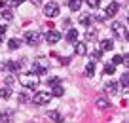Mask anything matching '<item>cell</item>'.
Segmentation results:
<instances>
[{"instance_id":"obj_21","label":"cell","mask_w":129,"mask_h":123,"mask_svg":"<svg viewBox=\"0 0 129 123\" xmlns=\"http://www.w3.org/2000/svg\"><path fill=\"white\" fill-rule=\"evenodd\" d=\"M114 72H116V64L110 63V64H106V66H105V76H112Z\"/></svg>"},{"instance_id":"obj_33","label":"cell","mask_w":129,"mask_h":123,"mask_svg":"<svg viewBox=\"0 0 129 123\" xmlns=\"http://www.w3.org/2000/svg\"><path fill=\"white\" fill-rule=\"evenodd\" d=\"M0 8H4V2H2V0H0Z\"/></svg>"},{"instance_id":"obj_20","label":"cell","mask_w":129,"mask_h":123,"mask_svg":"<svg viewBox=\"0 0 129 123\" xmlns=\"http://www.w3.org/2000/svg\"><path fill=\"white\" fill-rule=\"evenodd\" d=\"M12 117H13L12 112H6V114L0 115V123H10V121H12Z\"/></svg>"},{"instance_id":"obj_24","label":"cell","mask_w":129,"mask_h":123,"mask_svg":"<svg viewBox=\"0 0 129 123\" xmlns=\"http://www.w3.org/2000/svg\"><path fill=\"white\" fill-rule=\"evenodd\" d=\"M91 19H93L91 15H80V23H82V25H85V27L91 23Z\"/></svg>"},{"instance_id":"obj_1","label":"cell","mask_w":129,"mask_h":123,"mask_svg":"<svg viewBox=\"0 0 129 123\" xmlns=\"http://www.w3.org/2000/svg\"><path fill=\"white\" fill-rule=\"evenodd\" d=\"M19 84L23 85V87H27V89H36L38 84H40V79H38V76L34 74V72H28V74L19 76Z\"/></svg>"},{"instance_id":"obj_32","label":"cell","mask_w":129,"mask_h":123,"mask_svg":"<svg viewBox=\"0 0 129 123\" xmlns=\"http://www.w3.org/2000/svg\"><path fill=\"white\" fill-rule=\"evenodd\" d=\"M30 2H32L34 6H40V4H42V0H30Z\"/></svg>"},{"instance_id":"obj_4","label":"cell","mask_w":129,"mask_h":123,"mask_svg":"<svg viewBox=\"0 0 129 123\" xmlns=\"http://www.w3.org/2000/svg\"><path fill=\"white\" fill-rule=\"evenodd\" d=\"M25 40H27L28 46H38V42L42 40V34H40V30H28Z\"/></svg>"},{"instance_id":"obj_2","label":"cell","mask_w":129,"mask_h":123,"mask_svg":"<svg viewBox=\"0 0 129 123\" xmlns=\"http://www.w3.org/2000/svg\"><path fill=\"white\" fill-rule=\"evenodd\" d=\"M32 72L36 76H44L46 72H48V61L46 59H36L32 63Z\"/></svg>"},{"instance_id":"obj_35","label":"cell","mask_w":129,"mask_h":123,"mask_svg":"<svg viewBox=\"0 0 129 123\" xmlns=\"http://www.w3.org/2000/svg\"><path fill=\"white\" fill-rule=\"evenodd\" d=\"M0 46H2V36H0Z\"/></svg>"},{"instance_id":"obj_10","label":"cell","mask_w":129,"mask_h":123,"mask_svg":"<svg viewBox=\"0 0 129 123\" xmlns=\"http://www.w3.org/2000/svg\"><path fill=\"white\" fill-rule=\"evenodd\" d=\"M112 48H114V42H112V40H103V42H101V48H99V49L105 53V51H110Z\"/></svg>"},{"instance_id":"obj_16","label":"cell","mask_w":129,"mask_h":123,"mask_svg":"<svg viewBox=\"0 0 129 123\" xmlns=\"http://www.w3.org/2000/svg\"><path fill=\"white\" fill-rule=\"evenodd\" d=\"M85 40H87V42H95L97 40V30H93V28L85 30Z\"/></svg>"},{"instance_id":"obj_6","label":"cell","mask_w":129,"mask_h":123,"mask_svg":"<svg viewBox=\"0 0 129 123\" xmlns=\"http://www.w3.org/2000/svg\"><path fill=\"white\" fill-rule=\"evenodd\" d=\"M59 40H61V32L59 30H48V32H46V42H48L49 46L57 44Z\"/></svg>"},{"instance_id":"obj_15","label":"cell","mask_w":129,"mask_h":123,"mask_svg":"<svg viewBox=\"0 0 129 123\" xmlns=\"http://www.w3.org/2000/svg\"><path fill=\"white\" fill-rule=\"evenodd\" d=\"M69 8L72 10V12H80V8H82V0H69Z\"/></svg>"},{"instance_id":"obj_13","label":"cell","mask_w":129,"mask_h":123,"mask_svg":"<svg viewBox=\"0 0 129 123\" xmlns=\"http://www.w3.org/2000/svg\"><path fill=\"white\" fill-rule=\"evenodd\" d=\"M105 87H106V91H108V93H112V95H116V93H118V89H120V85H118L116 81H108V84H106Z\"/></svg>"},{"instance_id":"obj_27","label":"cell","mask_w":129,"mask_h":123,"mask_svg":"<svg viewBox=\"0 0 129 123\" xmlns=\"http://www.w3.org/2000/svg\"><path fill=\"white\" fill-rule=\"evenodd\" d=\"M85 2L89 8H99V4H101V0H85Z\"/></svg>"},{"instance_id":"obj_7","label":"cell","mask_w":129,"mask_h":123,"mask_svg":"<svg viewBox=\"0 0 129 123\" xmlns=\"http://www.w3.org/2000/svg\"><path fill=\"white\" fill-rule=\"evenodd\" d=\"M12 19H13V15H12L10 10H2V12H0V25H2V27H6L8 23H12Z\"/></svg>"},{"instance_id":"obj_18","label":"cell","mask_w":129,"mask_h":123,"mask_svg":"<svg viewBox=\"0 0 129 123\" xmlns=\"http://www.w3.org/2000/svg\"><path fill=\"white\" fill-rule=\"evenodd\" d=\"M67 40H69V42H76V40H78V30L70 28V30L67 32Z\"/></svg>"},{"instance_id":"obj_25","label":"cell","mask_w":129,"mask_h":123,"mask_svg":"<svg viewBox=\"0 0 129 123\" xmlns=\"http://www.w3.org/2000/svg\"><path fill=\"white\" fill-rule=\"evenodd\" d=\"M97 106L101 108V110H105V108H108V100L106 99H99L97 100Z\"/></svg>"},{"instance_id":"obj_12","label":"cell","mask_w":129,"mask_h":123,"mask_svg":"<svg viewBox=\"0 0 129 123\" xmlns=\"http://www.w3.org/2000/svg\"><path fill=\"white\" fill-rule=\"evenodd\" d=\"M95 70H97V63L95 61H89L87 66H85V74L87 76H95Z\"/></svg>"},{"instance_id":"obj_14","label":"cell","mask_w":129,"mask_h":123,"mask_svg":"<svg viewBox=\"0 0 129 123\" xmlns=\"http://www.w3.org/2000/svg\"><path fill=\"white\" fill-rule=\"evenodd\" d=\"M112 30H114V34L120 38V36H123V25L121 23H112Z\"/></svg>"},{"instance_id":"obj_19","label":"cell","mask_w":129,"mask_h":123,"mask_svg":"<svg viewBox=\"0 0 129 123\" xmlns=\"http://www.w3.org/2000/svg\"><path fill=\"white\" fill-rule=\"evenodd\" d=\"M8 48H10V49H17V48H21V40L12 38V40L8 42Z\"/></svg>"},{"instance_id":"obj_31","label":"cell","mask_w":129,"mask_h":123,"mask_svg":"<svg viewBox=\"0 0 129 123\" xmlns=\"http://www.w3.org/2000/svg\"><path fill=\"white\" fill-rule=\"evenodd\" d=\"M123 64H125V68H129V53L123 55Z\"/></svg>"},{"instance_id":"obj_26","label":"cell","mask_w":129,"mask_h":123,"mask_svg":"<svg viewBox=\"0 0 129 123\" xmlns=\"http://www.w3.org/2000/svg\"><path fill=\"white\" fill-rule=\"evenodd\" d=\"M101 57H103V51H101V49H97V51H93L91 61H95V63H97V61H101Z\"/></svg>"},{"instance_id":"obj_3","label":"cell","mask_w":129,"mask_h":123,"mask_svg":"<svg viewBox=\"0 0 129 123\" xmlns=\"http://www.w3.org/2000/svg\"><path fill=\"white\" fill-rule=\"evenodd\" d=\"M49 100H51V93H46V91H38L36 95L32 97V102L38 104V106H44V104H48Z\"/></svg>"},{"instance_id":"obj_22","label":"cell","mask_w":129,"mask_h":123,"mask_svg":"<svg viewBox=\"0 0 129 123\" xmlns=\"http://www.w3.org/2000/svg\"><path fill=\"white\" fill-rule=\"evenodd\" d=\"M12 97V89L10 87H2V91H0V99H10Z\"/></svg>"},{"instance_id":"obj_9","label":"cell","mask_w":129,"mask_h":123,"mask_svg":"<svg viewBox=\"0 0 129 123\" xmlns=\"http://www.w3.org/2000/svg\"><path fill=\"white\" fill-rule=\"evenodd\" d=\"M48 117L53 119L55 123H61V121H63V115H61L57 110H49V112H48Z\"/></svg>"},{"instance_id":"obj_17","label":"cell","mask_w":129,"mask_h":123,"mask_svg":"<svg viewBox=\"0 0 129 123\" xmlns=\"http://www.w3.org/2000/svg\"><path fill=\"white\" fill-rule=\"evenodd\" d=\"M64 95V89L61 87V85H53L51 89V97H63Z\"/></svg>"},{"instance_id":"obj_8","label":"cell","mask_w":129,"mask_h":123,"mask_svg":"<svg viewBox=\"0 0 129 123\" xmlns=\"http://www.w3.org/2000/svg\"><path fill=\"white\" fill-rule=\"evenodd\" d=\"M116 12H118V4H116V2H110V4L106 6V12H105V15L112 17V15H116Z\"/></svg>"},{"instance_id":"obj_23","label":"cell","mask_w":129,"mask_h":123,"mask_svg":"<svg viewBox=\"0 0 129 123\" xmlns=\"http://www.w3.org/2000/svg\"><path fill=\"white\" fill-rule=\"evenodd\" d=\"M120 84L123 85V87H127V89H129V74H127V72H123V74H121V79H120Z\"/></svg>"},{"instance_id":"obj_28","label":"cell","mask_w":129,"mask_h":123,"mask_svg":"<svg viewBox=\"0 0 129 123\" xmlns=\"http://www.w3.org/2000/svg\"><path fill=\"white\" fill-rule=\"evenodd\" d=\"M121 63H123V57L121 55H114L112 57V64H121Z\"/></svg>"},{"instance_id":"obj_30","label":"cell","mask_w":129,"mask_h":123,"mask_svg":"<svg viewBox=\"0 0 129 123\" xmlns=\"http://www.w3.org/2000/svg\"><path fill=\"white\" fill-rule=\"evenodd\" d=\"M48 84H49V85H59V78H49Z\"/></svg>"},{"instance_id":"obj_5","label":"cell","mask_w":129,"mask_h":123,"mask_svg":"<svg viewBox=\"0 0 129 123\" xmlns=\"http://www.w3.org/2000/svg\"><path fill=\"white\" fill-rule=\"evenodd\" d=\"M44 13H46L48 17L59 15V6H57V2H48V4L44 6Z\"/></svg>"},{"instance_id":"obj_34","label":"cell","mask_w":129,"mask_h":123,"mask_svg":"<svg viewBox=\"0 0 129 123\" xmlns=\"http://www.w3.org/2000/svg\"><path fill=\"white\" fill-rule=\"evenodd\" d=\"M125 36H127V40H129V30H127V34H125Z\"/></svg>"},{"instance_id":"obj_29","label":"cell","mask_w":129,"mask_h":123,"mask_svg":"<svg viewBox=\"0 0 129 123\" xmlns=\"http://www.w3.org/2000/svg\"><path fill=\"white\" fill-rule=\"evenodd\" d=\"M25 0H8V4L12 6V8H15V6H19V4H23Z\"/></svg>"},{"instance_id":"obj_36","label":"cell","mask_w":129,"mask_h":123,"mask_svg":"<svg viewBox=\"0 0 129 123\" xmlns=\"http://www.w3.org/2000/svg\"><path fill=\"white\" fill-rule=\"evenodd\" d=\"M127 23H129V17H127Z\"/></svg>"},{"instance_id":"obj_11","label":"cell","mask_w":129,"mask_h":123,"mask_svg":"<svg viewBox=\"0 0 129 123\" xmlns=\"http://www.w3.org/2000/svg\"><path fill=\"white\" fill-rule=\"evenodd\" d=\"M74 51H76V55H85V53H87V48H85L84 42H76V48H74Z\"/></svg>"}]
</instances>
